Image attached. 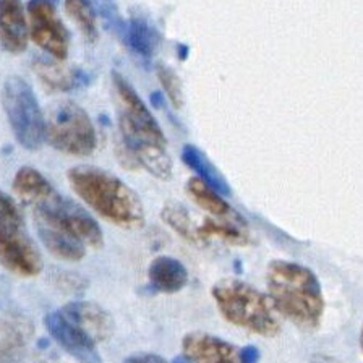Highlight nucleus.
<instances>
[{
	"instance_id": "1",
	"label": "nucleus",
	"mask_w": 363,
	"mask_h": 363,
	"mask_svg": "<svg viewBox=\"0 0 363 363\" xmlns=\"http://www.w3.org/2000/svg\"><path fill=\"white\" fill-rule=\"evenodd\" d=\"M112 84L121 128L118 157L125 166H141L155 177L169 180L174 164L162 128L132 83L116 70L112 72Z\"/></svg>"
},
{
	"instance_id": "2",
	"label": "nucleus",
	"mask_w": 363,
	"mask_h": 363,
	"mask_svg": "<svg viewBox=\"0 0 363 363\" xmlns=\"http://www.w3.org/2000/svg\"><path fill=\"white\" fill-rule=\"evenodd\" d=\"M13 190L31 208L36 224L65 232L94 248L104 243L101 227L89 213L70 198L60 195L36 169L21 167L13 179Z\"/></svg>"
},
{
	"instance_id": "3",
	"label": "nucleus",
	"mask_w": 363,
	"mask_h": 363,
	"mask_svg": "<svg viewBox=\"0 0 363 363\" xmlns=\"http://www.w3.org/2000/svg\"><path fill=\"white\" fill-rule=\"evenodd\" d=\"M269 300L279 316L313 331L325 315V297L313 271L294 261L274 259L266 271Z\"/></svg>"
},
{
	"instance_id": "4",
	"label": "nucleus",
	"mask_w": 363,
	"mask_h": 363,
	"mask_svg": "<svg viewBox=\"0 0 363 363\" xmlns=\"http://www.w3.org/2000/svg\"><path fill=\"white\" fill-rule=\"evenodd\" d=\"M73 191L102 218L123 229L145 225V206L136 191L117 175L94 166L68 170Z\"/></svg>"
},
{
	"instance_id": "5",
	"label": "nucleus",
	"mask_w": 363,
	"mask_h": 363,
	"mask_svg": "<svg viewBox=\"0 0 363 363\" xmlns=\"http://www.w3.org/2000/svg\"><path fill=\"white\" fill-rule=\"evenodd\" d=\"M219 313L230 325L258 336L272 337L281 331V316L266 294L238 279H223L213 287Z\"/></svg>"
},
{
	"instance_id": "6",
	"label": "nucleus",
	"mask_w": 363,
	"mask_h": 363,
	"mask_svg": "<svg viewBox=\"0 0 363 363\" xmlns=\"http://www.w3.org/2000/svg\"><path fill=\"white\" fill-rule=\"evenodd\" d=\"M0 263L21 277L43 271L41 253L28 235L20 209L4 191H0Z\"/></svg>"
},
{
	"instance_id": "7",
	"label": "nucleus",
	"mask_w": 363,
	"mask_h": 363,
	"mask_svg": "<svg viewBox=\"0 0 363 363\" xmlns=\"http://www.w3.org/2000/svg\"><path fill=\"white\" fill-rule=\"evenodd\" d=\"M2 104L11 132L26 150H39L45 136V122L33 88L20 77H9L2 89Z\"/></svg>"
},
{
	"instance_id": "8",
	"label": "nucleus",
	"mask_w": 363,
	"mask_h": 363,
	"mask_svg": "<svg viewBox=\"0 0 363 363\" xmlns=\"http://www.w3.org/2000/svg\"><path fill=\"white\" fill-rule=\"evenodd\" d=\"M45 136L57 151L72 156H89L98 145V135L86 111L72 101L54 107L45 125Z\"/></svg>"
},
{
	"instance_id": "9",
	"label": "nucleus",
	"mask_w": 363,
	"mask_h": 363,
	"mask_svg": "<svg viewBox=\"0 0 363 363\" xmlns=\"http://www.w3.org/2000/svg\"><path fill=\"white\" fill-rule=\"evenodd\" d=\"M28 15H30L33 41L55 59H67L70 33L62 21L55 5L45 0H34L28 4Z\"/></svg>"
},
{
	"instance_id": "10",
	"label": "nucleus",
	"mask_w": 363,
	"mask_h": 363,
	"mask_svg": "<svg viewBox=\"0 0 363 363\" xmlns=\"http://www.w3.org/2000/svg\"><path fill=\"white\" fill-rule=\"evenodd\" d=\"M44 325L55 342L79 363H102L94 340L73 325L60 310L45 315Z\"/></svg>"
},
{
	"instance_id": "11",
	"label": "nucleus",
	"mask_w": 363,
	"mask_h": 363,
	"mask_svg": "<svg viewBox=\"0 0 363 363\" xmlns=\"http://www.w3.org/2000/svg\"><path fill=\"white\" fill-rule=\"evenodd\" d=\"M182 357L186 363H242L240 349L213 334L195 331L182 340Z\"/></svg>"
},
{
	"instance_id": "12",
	"label": "nucleus",
	"mask_w": 363,
	"mask_h": 363,
	"mask_svg": "<svg viewBox=\"0 0 363 363\" xmlns=\"http://www.w3.org/2000/svg\"><path fill=\"white\" fill-rule=\"evenodd\" d=\"M65 318L78 326L84 334L94 340H107L113 331V321L111 315L99 305L91 302H70L60 310Z\"/></svg>"
},
{
	"instance_id": "13",
	"label": "nucleus",
	"mask_w": 363,
	"mask_h": 363,
	"mask_svg": "<svg viewBox=\"0 0 363 363\" xmlns=\"http://www.w3.org/2000/svg\"><path fill=\"white\" fill-rule=\"evenodd\" d=\"M0 44L11 54H20L28 45L25 7L16 0L0 2Z\"/></svg>"
},
{
	"instance_id": "14",
	"label": "nucleus",
	"mask_w": 363,
	"mask_h": 363,
	"mask_svg": "<svg viewBox=\"0 0 363 363\" xmlns=\"http://www.w3.org/2000/svg\"><path fill=\"white\" fill-rule=\"evenodd\" d=\"M147 277H150V284L155 291L175 294L182 291L189 282V271L177 258L162 255L151 261Z\"/></svg>"
},
{
	"instance_id": "15",
	"label": "nucleus",
	"mask_w": 363,
	"mask_h": 363,
	"mask_svg": "<svg viewBox=\"0 0 363 363\" xmlns=\"http://www.w3.org/2000/svg\"><path fill=\"white\" fill-rule=\"evenodd\" d=\"M123 39L141 59H151L161 43V36L152 23L141 15H133L123 26Z\"/></svg>"
},
{
	"instance_id": "16",
	"label": "nucleus",
	"mask_w": 363,
	"mask_h": 363,
	"mask_svg": "<svg viewBox=\"0 0 363 363\" xmlns=\"http://www.w3.org/2000/svg\"><path fill=\"white\" fill-rule=\"evenodd\" d=\"M182 159L184 162L189 166L190 169L195 170L198 174V179L204 182L208 186L219 193L220 196H229L230 195V186L229 182L220 174V170L214 166L204 152L200 150V147L193 146V145H185L184 150H182Z\"/></svg>"
},
{
	"instance_id": "17",
	"label": "nucleus",
	"mask_w": 363,
	"mask_h": 363,
	"mask_svg": "<svg viewBox=\"0 0 363 363\" xmlns=\"http://www.w3.org/2000/svg\"><path fill=\"white\" fill-rule=\"evenodd\" d=\"M186 193L196 206L204 209L208 214L214 216L216 219H229V220H243L242 216L232 209L219 193H216L211 186H208L198 177H193L186 182Z\"/></svg>"
},
{
	"instance_id": "18",
	"label": "nucleus",
	"mask_w": 363,
	"mask_h": 363,
	"mask_svg": "<svg viewBox=\"0 0 363 363\" xmlns=\"http://www.w3.org/2000/svg\"><path fill=\"white\" fill-rule=\"evenodd\" d=\"M31 328L18 318L0 320V363H13L26 347Z\"/></svg>"
},
{
	"instance_id": "19",
	"label": "nucleus",
	"mask_w": 363,
	"mask_h": 363,
	"mask_svg": "<svg viewBox=\"0 0 363 363\" xmlns=\"http://www.w3.org/2000/svg\"><path fill=\"white\" fill-rule=\"evenodd\" d=\"M198 240L208 238H220L232 245H247L248 232L245 220H229V219H204V223L196 227Z\"/></svg>"
},
{
	"instance_id": "20",
	"label": "nucleus",
	"mask_w": 363,
	"mask_h": 363,
	"mask_svg": "<svg viewBox=\"0 0 363 363\" xmlns=\"http://www.w3.org/2000/svg\"><path fill=\"white\" fill-rule=\"evenodd\" d=\"M36 229L45 248L52 255H55L57 258L67 261H79L84 257V253H86L84 243L79 242L75 237L65 234V232L50 229V227L41 224H36Z\"/></svg>"
},
{
	"instance_id": "21",
	"label": "nucleus",
	"mask_w": 363,
	"mask_h": 363,
	"mask_svg": "<svg viewBox=\"0 0 363 363\" xmlns=\"http://www.w3.org/2000/svg\"><path fill=\"white\" fill-rule=\"evenodd\" d=\"M36 72L43 78L44 83H48L50 88L68 91L72 88H78L79 84L86 83L88 77L82 70H70L54 64H49L45 60H39L36 64Z\"/></svg>"
},
{
	"instance_id": "22",
	"label": "nucleus",
	"mask_w": 363,
	"mask_h": 363,
	"mask_svg": "<svg viewBox=\"0 0 363 363\" xmlns=\"http://www.w3.org/2000/svg\"><path fill=\"white\" fill-rule=\"evenodd\" d=\"M161 218L164 223L172 227L180 237H184L190 242H198L196 227L193 224L190 211L184 206V204H180L177 201L166 203L161 211Z\"/></svg>"
},
{
	"instance_id": "23",
	"label": "nucleus",
	"mask_w": 363,
	"mask_h": 363,
	"mask_svg": "<svg viewBox=\"0 0 363 363\" xmlns=\"http://www.w3.org/2000/svg\"><path fill=\"white\" fill-rule=\"evenodd\" d=\"M65 10L89 41H96V39H98L99 30H98V21H96L94 5H91L88 2H82V0H72V2L65 4Z\"/></svg>"
},
{
	"instance_id": "24",
	"label": "nucleus",
	"mask_w": 363,
	"mask_h": 363,
	"mask_svg": "<svg viewBox=\"0 0 363 363\" xmlns=\"http://www.w3.org/2000/svg\"><path fill=\"white\" fill-rule=\"evenodd\" d=\"M156 73L164 91H166L169 101L172 102L175 107H182V104H184V91H182V82L177 73H175L170 67L162 64L157 65Z\"/></svg>"
},
{
	"instance_id": "25",
	"label": "nucleus",
	"mask_w": 363,
	"mask_h": 363,
	"mask_svg": "<svg viewBox=\"0 0 363 363\" xmlns=\"http://www.w3.org/2000/svg\"><path fill=\"white\" fill-rule=\"evenodd\" d=\"M123 363H169V362L164 360L161 355L141 352V354H133V355L127 357Z\"/></svg>"
},
{
	"instance_id": "26",
	"label": "nucleus",
	"mask_w": 363,
	"mask_h": 363,
	"mask_svg": "<svg viewBox=\"0 0 363 363\" xmlns=\"http://www.w3.org/2000/svg\"><path fill=\"white\" fill-rule=\"evenodd\" d=\"M259 352L253 345H248V347L240 349V362L242 363H258Z\"/></svg>"
},
{
	"instance_id": "27",
	"label": "nucleus",
	"mask_w": 363,
	"mask_h": 363,
	"mask_svg": "<svg viewBox=\"0 0 363 363\" xmlns=\"http://www.w3.org/2000/svg\"><path fill=\"white\" fill-rule=\"evenodd\" d=\"M313 363H339V362H336V360H331V359H318V360H315Z\"/></svg>"
}]
</instances>
